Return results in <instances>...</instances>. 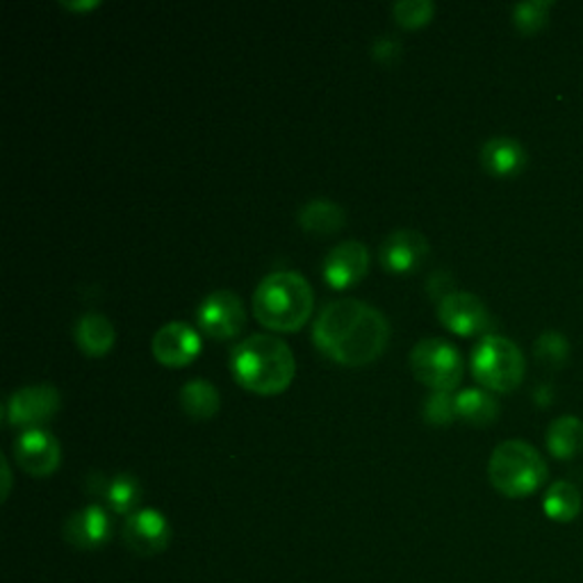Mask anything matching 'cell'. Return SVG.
<instances>
[{"instance_id":"obj_1","label":"cell","mask_w":583,"mask_h":583,"mask_svg":"<svg viewBox=\"0 0 583 583\" xmlns=\"http://www.w3.org/2000/svg\"><path fill=\"white\" fill-rule=\"evenodd\" d=\"M312 340L321 353L347 368L374 362L390 342L388 317L360 299H336L315 319Z\"/></svg>"},{"instance_id":"obj_2","label":"cell","mask_w":583,"mask_h":583,"mask_svg":"<svg viewBox=\"0 0 583 583\" xmlns=\"http://www.w3.org/2000/svg\"><path fill=\"white\" fill-rule=\"evenodd\" d=\"M235 381L255 394L283 392L297 372L295 353L276 336L255 333L231 351Z\"/></svg>"},{"instance_id":"obj_3","label":"cell","mask_w":583,"mask_h":583,"mask_svg":"<svg viewBox=\"0 0 583 583\" xmlns=\"http://www.w3.org/2000/svg\"><path fill=\"white\" fill-rule=\"evenodd\" d=\"M312 306V287L299 272H274L258 283L253 295L255 319L278 333L299 331L310 319Z\"/></svg>"},{"instance_id":"obj_4","label":"cell","mask_w":583,"mask_h":583,"mask_svg":"<svg viewBox=\"0 0 583 583\" xmlns=\"http://www.w3.org/2000/svg\"><path fill=\"white\" fill-rule=\"evenodd\" d=\"M547 463L524 441H504L488 460V479L497 492L510 499L533 495L547 481Z\"/></svg>"},{"instance_id":"obj_5","label":"cell","mask_w":583,"mask_h":583,"mask_svg":"<svg viewBox=\"0 0 583 583\" xmlns=\"http://www.w3.org/2000/svg\"><path fill=\"white\" fill-rule=\"evenodd\" d=\"M471 374L495 392H510L524 379V353L513 340L486 336L471 351Z\"/></svg>"},{"instance_id":"obj_6","label":"cell","mask_w":583,"mask_h":583,"mask_svg":"<svg viewBox=\"0 0 583 583\" xmlns=\"http://www.w3.org/2000/svg\"><path fill=\"white\" fill-rule=\"evenodd\" d=\"M411 370L433 392H452L463 379V358L452 342L426 338L411 351Z\"/></svg>"},{"instance_id":"obj_7","label":"cell","mask_w":583,"mask_h":583,"mask_svg":"<svg viewBox=\"0 0 583 583\" xmlns=\"http://www.w3.org/2000/svg\"><path fill=\"white\" fill-rule=\"evenodd\" d=\"M62 406L57 388L49 383L28 385L14 390L6 401V422L21 428H40L46 424Z\"/></svg>"},{"instance_id":"obj_8","label":"cell","mask_w":583,"mask_h":583,"mask_svg":"<svg viewBox=\"0 0 583 583\" xmlns=\"http://www.w3.org/2000/svg\"><path fill=\"white\" fill-rule=\"evenodd\" d=\"M197 319L205 336L214 340H231L242 333L246 310L233 289H214L201 301Z\"/></svg>"},{"instance_id":"obj_9","label":"cell","mask_w":583,"mask_h":583,"mask_svg":"<svg viewBox=\"0 0 583 583\" xmlns=\"http://www.w3.org/2000/svg\"><path fill=\"white\" fill-rule=\"evenodd\" d=\"M437 317L456 336H481L486 333L492 317L488 306L471 292H460L452 289L447 297L437 304Z\"/></svg>"},{"instance_id":"obj_10","label":"cell","mask_w":583,"mask_h":583,"mask_svg":"<svg viewBox=\"0 0 583 583\" xmlns=\"http://www.w3.org/2000/svg\"><path fill=\"white\" fill-rule=\"evenodd\" d=\"M124 542L137 556H158L171 542L169 520L158 508H139L124 522Z\"/></svg>"},{"instance_id":"obj_11","label":"cell","mask_w":583,"mask_h":583,"mask_svg":"<svg viewBox=\"0 0 583 583\" xmlns=\"http://www.w3.org/2000/svg\"><path fill=\"white\" fill-rule=\"evenodd\" d=\"M14 458L30 477H51L60 467L62 447L57 437L44 428H28L14 441Z\"/></svg>"},{"instance_id":"obj_12","label":"cell","mask_w":583,"mask_h":583,"mask_svg":"<svg viewBox=\"0 0 583 583\" xmlns=\"http://www.w3.org/2000/svg\"><path fill=\"white\" fill-rule=\"evenodd\" d=\"M370 272V248L358 240H344L326 253L321 274L333 289H349Z\"/></svg>"},{"instance_id":"obj_13","label":"cell","mask_w":583,"mask_h":583,"mask_svg":"<svg viewBox=\"0 0 583 583\" xmlns=\"http://www.w3.org/2000/svg\"><path fill=\"white\" fill-rule=\"evenodd\" d=\"M426 255H428V242L420 231L413 229L392 231L379 248L381 267L394 276L415 272L424 263Z\"/></svg>"},{"instance_id":"obj_14","label":"cell","mask_w":583,"mask_h":583,"mask_svg":"<svg viewBox=\"0 0 583 583\" xmlns=\"http://www.w3.org/2000/svg\"><path fill=\"white\" fill-rule=\"evenodd\" d=\"M201 353V336L188 321H169L153 336V356L165 368H186Z\"/></svg>"},{"instance_id":"obj_15","label":"cell","mask_w":583,"mask_h":583,"mask_svg":"<svg viewBox=\"0 0 583 583\" xmlns=\"http://www.w3.org/2000/svg\"><path fill=\"white\" fill-rule=\"evenodd\" d=\"M64 540L81 552H94L113 536V520L98 504H89L76 513H71L62 527Z\"/></svg>"},{"instance_id":"obj_16","label":"cell","mask_w":583,"mask_h":583,"mask_svg":"<svg viewBox=\"0 0 583 583\" xmlns=\"http://www.w3.org/2000/svg\"><path fill=\"white\" fill-rule=\"evenodd\" d=\"M481 165L488 173L499 176V178L516 176L527 165V151H524L522 141L513 137H506V135L490 137L481 146Z\"/></svg>"},{"instance_id":"obj_17","label":"cell","mask_w":583,"mask_h":583,"mask_svg":"<svg viewBox=\"0 0 583 583\" xmlns=\"http://www.w3.org/2000/svg\"><path fill=\"white\" fill-rule=\"evenodd\" d=\"M73 338H76V344L83 353L98 358L113 351L117 333L113 321L107 317L98 312H85L78 317L76 326H73Z\"/></svg>"},{"instance_id":"obj_18","label":"cell","mask_w":583,"mask_h":583,"mask_svg":"<svg viewBox=\"0 0 583 583\" xmlns=\"http://www.w3.org/2000/svg\"><path fill=\"white\" fill-rule=\"evenodd\" d=\"M297 219H299V226L306 233L333 235L344 226L347 214H344L342 205H338L331 199H312V201L301 205Z\"/></svg>"},{"instance_id":"obj_19","label":"cell","mask_w":583,"mask_h":583,"mask_svg":"<svg viewBox=\"0 0 583 583\" xmlns=\"http://www.w3.org/2000/svg\"><path fill=\"white\" fill-rule=\"evenodd\" d=\"M180 409L188 417L203 422L222 409V396L208 379H192L180 388Z\"/></svg>"},{"instance_id":"obj_20","label":"cell","mask_w":583,"mask_h":583,"mask_svg":"<svg viewBox=\"0 0 583 583\" xmlns=\"http://www.w3.org/2000/svg\"><path fill=\"white\" fill-rule=\"evenodd\" d=\"M456 415L474 426L492 424L499 415V404L492 394L486 390L467 388L456 394Z\"/></svg>"},{"instance_id":"obj_21","label":"cell","mask_w":583,"mask_h":583,"mask_svg":"<svg viewBox=\"0 0 583 583\" xmlns=\"http://www.w3.org/2000/svg\"><path fill=\"white\" fill-rule=\"evenodd\" d=\"M107 501V506L119 516H132L135 510H139V499H141V486L132 477V474L119 471L113 479H103L98 488Z\"/></svg>"},{"instance_id":"obj_22","label":"cell","mask_w":583,"mask_h":583,"mask_svg":"<svg viewBox=\"0 0 583 583\" xmlns=\"http://www.w3.org/2000/svg\"><path fill=\"white\" fill-rule=\"evenodd\" d=\"M547 447L556 458H572L583 449V422L576 415L556 417L547 428Z\"/></svg>"},{"instance_id":"obj_23","label":"cell","mask_w":583,"mask_h":583,"mask_svg":"<svg viewBox=\"0 0 583 583\" xmlns=\"http://www.w3.org/2000/svg\"><path fill=\"white\" fill-rule=\"evenodd\" d=\"M544 516L554 522H572L581 513V492L568 481H556L544 492Z\"/></svg>"},{"instance_id":"obj_24","label":"cell","mask_w":583,"mask_h":583,"mask_svg":"<svg viewBox=\"0 0 583 583\" xmlns=\"http://www.w3.org/2000/svg\"><path fill=\"white\" fill-rule=\"evenodd\" d=\"M422 413L431 426H447L458 417L456 396H452V392H431L424 401Z\"/></svg>"},{"instance_id":"obj_25","label":"cell","mask_w":583,"mask_h":583,"mask_svg":"<svg viewBox=\"0 0 583 583\" xmlns=\"http://www.w3.org/2000/svg\"><path fill=\"white\" fill-rule=\"evenodd\" d=\"M435 12V6L431 0H399V3L392 6L394 21L404 28H422L431 21Z\"/></svg>"},{"instance_id":"obj_26","label":"cell","mask_w":583,"mask_h":583,"mask_svg":"<svg viewBox=\"0 0 583 583\" xmlns=\"http://www.w3.org/2000/svg\"><path fill=\"white\" fill-rule=\"evenodd\" d=\"M550 0H522L513 8V21L522 32H536L550 19Z\"/></svg>"},{"instance_id":"obj_27","label":"cell","mask_w":583,"mask_h":583,"mask_svg":"<svg viewBox=\"0 0 583 583\" xmlns=\"http://www.w3.org/2000/svg\"><path fill=\"white\" fill-rule=\"evenodd\" d=\"M536 353L547 362H563L568 356V340L556 331H544L536 340Z\"/></svg>"},{"instance_id":"obj_28","label":"cell","mask_w":583,"mask_h":583,"mask_svg":"<svg viewBox=\"0 0 583 583\" xmlns=\"http://www.w3.org/2000/svg\"><path fill=\"white\" fill-rule=\"evenodd\" d=\"M372 55H374V60L388 64V62H392V60H396L401 55V44L394 40L392 34H383L374 42Z\"/></svg>"},{"instance_id":"obj_29","label":"cell","mask_w":583,"mask_h":583,"mask_svg":"<svg viewBox=\"0 0 583 583\" xmlns=\"http://www.w3.org/2000/svg\"><path fill=\"white\" fill-rule=\"evenodd\" d=\"M62 6H64L66 10H94V8H98L100 3H98V0H83V3H68V0H62Z\"/></svg>"},{"instance_id":"obj_30","label":"cell","mask_w":583,"mask_h":583,"mask_svg":"<svg viewBox=\"0 0 583 583\" xmlns=\"http://www.w3.org/2000/svg\"><path fill=\"white\" fill-rule=\"evenodd\" d=\"M3 477H6L3 499H8V497H10V488H12V471H10V463H8V458H3Z\"/></svg>"}]
</instances>
